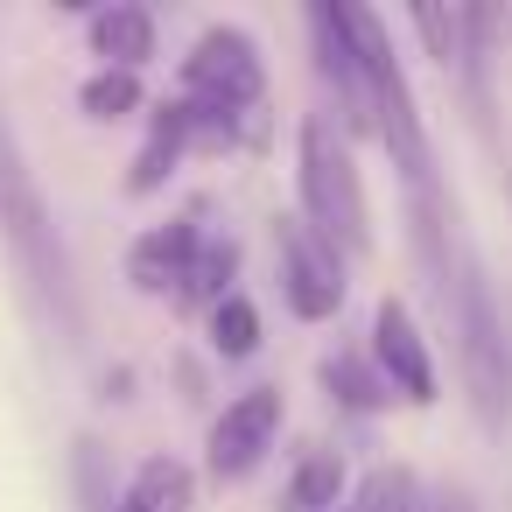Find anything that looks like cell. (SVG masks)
I'll use <instances>...</instances> for the list:
<instances>
[{
    "label": "cell",
    "instance_id": "obj_1",
    "mask_svg": "<svg viewBox=\"0 0 512 512\" xmlns=\"http://www.w3.org/2000/svg\"><path fill=\"white\" fill-rule=\"evenodd\" d=\"M0 253L15 267V288H22V309L64 344L78 351L85 344V295H78V267H71V246H64V225H57V204L22 148V127L0 99Z\"/></svg>",
    "mask_w": 512,
    "mask_h": 512
},
{
    "label": "cell",
    "instance_id": "obj_2",
    "mask_svg": "<svg viewBox=\"0 0 512 512\" xmlns=\"http://www.w3.org/2000/svg\"><path fill=\"white\" fill-rule=\"evenodd\" d=\"M435 309H442L449 358H456V379H463L477 428L505 435L512 428V330H505V309L491 295V274H484L470 232H456L442 267H435Z\"/></svg>",
    "mask_w": 512,
    "mask_h": 512
},
{
    "label": "cell",
    "instance_id": "obj_3",
    "mask_svg": "<svg viewBox=\"0 0 512 512\" xmlns=\"http://www.w3.org/2000/svg\"><path fill=\"white\" fill-rule=\"evenodd\" d=\"M197 141H253L260 134V106H267V57L239 22H211L190 57H183V92Z\"/></svg>",
    "mask_w": 512,
    "mask_h": 512
},
{
    "label": "cell",
    "instance_id": "obj_4",
    "mask_svg": "<svg viewBox=\"0 0 512 512\" xmlns=\"http://www.w3.org/2000/svg\"><path fill=\"white\" fill-rule=\"evenodd\" d=\"M295 218L309 232H323L344 260H365L372 253V197H365V176L351 162V141L337 120L309 113L295 127Z\"/></svg>",
    "mask_w": 512,
    "mask_h": 512
},
{
    "label": "cell",
    "instance_id": "obj_5",
    "mask_svg": "<svg viewBox=\"0 0 512 512\" xmlns=\"http://www.w3.org/2000/svg\"><path fill=\"white\" fill-rule=\"evenodd\" d=\"M274 274H281V302L295 323H330L351 295V260L323 232H309L295 211L274 218Z\"/></svg>",
    "mask_w": 512,
    "mask_h": 512
},
{
    "label": "cell",
    "instance_id": "obj_6",
    "mask_svg": "<svg viewBox=\"0 0 512 512\" xmlns=\"http://www.w3.org/2000/svg\"><path fill=\"white\" fill-rule=\"evenodd\" d=\"M281 414H288L281 386H246V393H232V400L218 407L211 435H204V470H211V484H246V477L267 463V449H274V435H281Z\"/></svg>",
    "mask_w": 512,
    "mask_h": 512
},
{
    "label": "cell",
    "instance_id": "obj_7",
    "mask_svg": "<svg viewBox=\"0 0 512 512\" xmlns=\"http://www.w3.org/2000/svg\"><path fill=\"white\" fill-rule=\"evenodd\" d=\"M365 358L379 365V379L393 386V400H407V407H435V400H442L435 351H428V337H421V323H414V309H407L400 295H379Z\"/></svg>",
    "mask_w": 512,
    "mask_h": 512
},
{
    "label": "cell",
    "instance_id": "obj_8",
    "mask_svg": "<svg viewBox=\"0 0 512 512\" xmlns=\"http://www.w3.org/2000/svg\"><path fill=\"white\" fill-rule=\"evenodd\" d=\"M302 22H309V50H316V71H323V85L337 92L344 141H351V134H372V92H365V71H358L351 8H344V0H323V8H309Z\"/></svg>",
    "mask_w": 512,
    "mask_h": 512
},
{
    "label": "cell",
    "instance_id": "obj_9",
    "mask_svg": "<svg viewBox=\"0 0 512 512\" xmlns=\"http://www.w3.org/2000/svg\"><path fill=\"white\" fill-rule=\"evenodd\" d=\"M407 29L428 43V57H435L449 78H463L470 106H484V43H491V29H498V15H491V8H414Z\"/></svg>",
    "mask_w": 512,
    "mask_h": 512
},
{
    "label": "cell",
    "instance_id": "obj_10",
    "mask_svg": "<svg viewBox=\"0 0 512 512\" xmlns=\"http://www.w3.org/2000/svg\"><path fill=\"white\" fill-rule=\"evenodd\" d=\"M204 225L197 218H169V225H148L134 246H127V281L141 288V295H155V302H169L176 309V295H183V281H190V267H197V253H204Z\"/></svg>",
    "mask_w": 512,
    "mask_h": 512
},
{
    "label": "cell",
    "instance_id": "obj_11",
    "mask_svg": "<svg viewBox=\"0 0 512 512\" xmlns=\"http://www.w3.org/2000/svg\"><path fill=\"white\" fill-rule=\"evenodd\" d=\"M197 148V127H190V106L183 99H162L155 113H148V141L134 148V162H127V197H155L169 176H176V162Z\"/></svg>",
    "mask_w": 512,
    "mask_h": 512
},
{
    "label": "cell",
    "instance_id": "obj_12",
    "mask_svg": "<svg viewBox=\"0 0 512 512\" xmlns=\"http://www.w3.org/2000/svg\"><path fill=\"white\" fill-rule=\"evenodd\" d=\"M85 50L99 57V71H141L155 57V15L134 8V0H113V8L85 15Z\"/></svg>",
    "mask_w": 512,
    "mask_h": 512
},
{
    "label": "cell",
    "instance_id": "obj_13",
    "mask_svg": "<svg viewBox=\"0 0 512 512\" xmlns=\"http://www.w3.org/2000/svg\"><path fill=\"white\" fill-rule=\"evenodd\" d=\"M113 512H197V470L183 456H141Z\"/></svg>",
    "mask_w": 512,
    "mask_h": 512
},
{
    "label": "cell",
    "instance_id": "obj_14",
    "mask_svg": "<svg viewBox=\"0 0 512 512\" xmlns=\"http://www.w3.org/2000/svg\"><path fill=\"white\" fill-rule=\"evenodd\" d=\"M316 379H323V393H330L344 414H386V407H393V386H386V379H379V365H372L365 351H351V344L323 351Z\"/></svg>",
    "mask_w": 512,
    "mask_h": 512
},
{
    "label": "cell",
    "instance_id": "obj_15",
    "mask_svg": "<svg viewBox=\"0 0 512 512\" xmlns=\"http://www.w3.org/2000/svg\"><path fill=\"white\" fill-rule=\"evenodd\" d=\"M351 491H344V456L337 449H309L295 470H288V491H281V512H337Z\"/></svg>",
    "mask_w": 512,
    "mask_h": 512
},
{
    "label": "cell",
    "instance_id": "obj_16",
    "mask_svg": "<svg viewBox=\"0 0 512 512\" xmlns=\"http://www.w3.org/2000/svg\"><path fill=\"white\" fill-rule=\"evenodd\" d=\"M204 330H211V358H225V365L253 358V351H260V309H253V295L232 288V295L204 316Z\"/></svg>",
    "mask_w": 512,
    "mask_h": 512
},
{
    "label": "cell",
    "instance_id": "obj_17",
    "mask_svg": "<svg viewBox=\"0 0 512 512\" xmlns=\"http://www.w3.org/2000/svg\"><path fill=\"white\" fill-rule=\"evenodd\" d=\"M351 512H421V484L407 463H379L365 470V484L351 491Z\"/></svg>",
    "mask_w": 512,
    "mask_h": 512
},
{
    "label": "cell",
    "instance_id": "obj_18",
    "mask_svg": "<svg viewBox=\"0 0 512 512\" xmlns=\"http://www.w3.org/2000/svg\"><path fill=\"white\" fill-rule=\"evenodd\" d=\"M141 71H92L85 85H78V106L92 113V120H127V113H141Z\"/></svg>",
    "mask_w": 512,
    "mask_h": 512
},
{
    "label": "cell",
    "instance_id": "obj_19",
    "mask_svg": "<svg viewBox=\"0 0 512 512\" xmlns=\"http://www.w3.org/2000/svg\"><path fill=\"white\" fill-rule=\"evenodd\" d=\"M421 512H477V505H470V491H456V484H449V491L421 498Z\"/></svg>",
    "mask_w": 512,
    "mask_h": 512
},
{
    "label": "cell",
    "instance_id": "obj_20",
    "mask_svg": "<svg viewBox=\"0 0 512 512\" xmlns=\"http://www.w3.org/2000/svg\"><path fill=\"white\" fill-rule=\"evenodd\" d=\"M337 512H351V498H344V505H337Z\"/></svg>",
    "mask_w": 512,
    "mask_h": 512
}]
</instances>
